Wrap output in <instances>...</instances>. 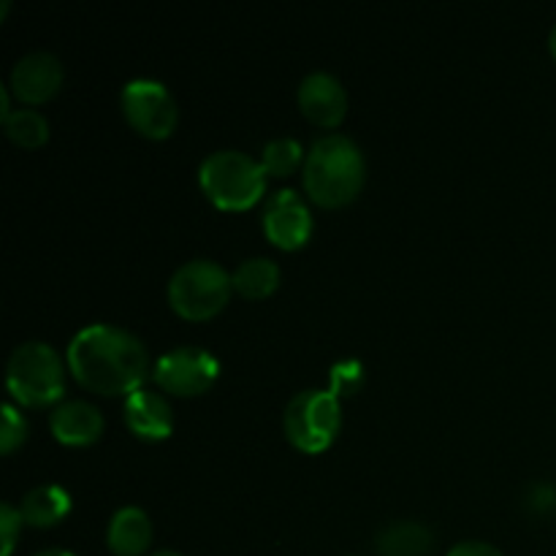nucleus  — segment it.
<instances>
[{
	"instance_id": "6ab92c4d",
	"label": "nucleus",
	"mask_w": 556,
	"mask_h": 556,
	"mask_svg": "<svg viewBox=\"0 0 556 556\" xmlns=\"http://www.w3.org/2000/svg\"><path fill=\"white\" fill-rule=\"evenodd\" d=\"M258 161L261 166H264L266 177L286 179L291 177V174H296L299 166H302L307 157H304L302 144H299L296 139H291V136H280V139L266 141Z\"/></svg>"
},
{
	"instance_id": "aec40b11",
	"label": "nucleus",
	"mask_w": 556,
	"mask_h": 556,
	"mask_svg": "<svg viewBox=\"0 0 556 556\" xmlns=\"http://www.w3.org/2000/svg\"><path fill=\"white\" fill-rule=\"evenodd\" d=\"M27 440V421L20 413V407L5 402L3 405V427H0V451L3 456H11Z\"/></svg>"
},
{
	"instance_id": "a211bd4d",
	"label": "nucleus",
	"mask_w": 556,
	"mask_h": 556,
	"mask_svg": "<svg viewBox=\"0 0 556 556\" xmlns=\"http://www.w3.org/2000/svg\"><path fill=\"white\" fill-rule=\"evenodd\" d=\"M5 136L22 150H38L49 141V119L36 109H14L3 119Z\"/></svg>"
},
{
	"instance_id": "5701e85b",
	"label": "nucleus",
	"mask_w": 556,
	"mask_h": 556,
	"mask_svg": "<svg viewBox=\"0 0 556 556\" xmlns=\"http://www.w3.org/2000/svg\"><path fill=\"white\" fill-rule=\"evenodd\" d=\"M11 114V90L9 87H0V117H9Z\"/></svg>"
},
{
	"instance_id": "a878e982",
	"label": "nucleus",
	"mask_w": 556,
	"mask_h": 556,
	"mask_svg": "<svg viewBox=\"0 0 556 556\" xmlns=\"http://www.w3.org/2000/svg\"><path fill=\"white\" fill-rule=\"evenodd\" d=\"M150 556H185V554H179V552H168V548H166V552H155V554H150Z\"/></svg>"
},
{
	"instance_id": "ddd939ff",
	"label": "nucleus",
	"mask_w": 556,
	"mask_h": 556,
	"mask_svg": "<svg viewBox=\"0 0 556 556\" xmlns=\"http://www.w3.org/2000/svg\"><path fill=\"white\" fill-rule=\"evenodd\" d=\"M125 427L130 434L147 443H161L174 432V410L163 394L152 389H141L125 400Z\"/></svg>"
},
{
	"instance_id": "f257e3e1",
	"label": "nucleus",
	"mask_w": 556,
	"mask_h": 556,
	"mask_svg": "<svg viewBox=\"0 0 556 556\" xmlns=\"http://www.w3.org/2000/svg\"><path fill=\"white\" fill-rule=\"evenodd\" d=\"M65 364L81 389L101 396L128 400L152 378L144 342L112 324H92L76 331L65 353Z\"/></svg>"
},
{
	"instance_id": "412c9836",
	"label": "nucleus",
	"mask_w": 556,
	"mask_h": 556,
	"mask_svg": "<svg viewBox=\"0 0 556 556\" xmlns=\"http://www.w3.org/2000/svg\"><path fill=\"white\" fill-rule=\"evenodd\" d=\"M22 525H25V519H22L20 508H14L11 503L0 505V538H3V548H0V556L14 554L16 538H20Z\"/></svg>"
},
{
	"instance_id": "39448f33",
	"label": "nucleus",
	"mask_w": 556,
	"mask_h": 556,
	"mask_svg": "<svg viewBox=\"0 0 556 556\" xmlns=\"http://www.w3.org/2000/svg\"><path fill=\"white\" fill-rule=\"evenodd\" d=\"M231 293V275L210 258H195L179 266L166 288L168 307L185 320H212L228 307Z\"/></svg>"
},
{
	"instance_id": "9b49d317",
	"label": "nucleus",
	"mask_w": 556,
	"mask_h": 556,
	"mask_svg": "<svg viewBox=\"0 0 556 556\" xmlns=\"http://www.w3.org/2000/svg\"><path fill=\"white\" fill-rule=\"evenodd\" d=\"M299 112L318 128H340L348 114V92L334 74L313 71L296 90Z\"/></svg>"
},
{
	"instance_id": "0eeeda50",
	"label": "nucleus",
	"mask_w": 556,
	"mask_h": 556,
	"mask_svg": "<svg viewBox=\"0 0 556 556\" xmlns=\"http://www.w3.org/2000/svg\"><path fill=\"white\" fill-rule=\"evenodd\" d=\"M123 117L139 136L163 141L177 130L179 109L168 87L157 79H130L119 92Z\"/></svg>"
},
{
	"instance_id": "423d86ee",
	"label": "nucleus",
	"mask_w": 556,
	"mask_h": 556,
	"mask_svg": "<svg viewBox=\"0 0 556 556\" xmlns=\"http://www.w3.org/2000/svg\"><path fill=\"white\" fill-rule=\"evenodd\" d=\"M342 429L340 400L334 391H299L282 413V432L288 443L307 456H318L334 445Z\"/></svg>"
},
{
	"instance_id": "20e7f679",
	"label": "nucleus",
	"mask_w": 556,
	"mask_h": 556,
	"mask_svg": "<svg viewBox=\"0 0 556 556\" xmlns=\"http://www.w3.org/2000/svg\"><path fill=\"white\" fill-rule=\"evenodd\" d=\"M5 389L20 407L60 405L65 394V362L49 342H22L5 364Z\"/></svg>"
},
{
	"instance_id": "9d476101",
	"label": "nucleus",
	"mask_w": 556,
	"mask_h": 556,
	"mask_svg": "<svg viewBox=\"0 0 556 556\" xmlns=\"http://www.w3.org/2000/svg\"><path fill=\"white\" fill-rule=\"evenodd\" d=\"M63 79L65 68L58 54L38 49V52H27L16 60L9 76V90L14 92L16 101L38 106L58 96Z\"/></svg>"
},
{
	"instance_id": "4468645a",
	"label": "nucleus",
	"mask_w": 556,
	"mask_h": 556,
	"mask_svg": "<svg viewBox=\"0 0 556 556\" xmlns=\"http://www.w3.org/2000/svg\"><path fill=\"white\" fill-rule=\"evenodd\" d=\"M106 546L114 556H144L152 546V519L139 505H125L106 527Z\"/></svg>"
},
{
	"instance_id": "1a4fd4ad",
	"label": "nucleus",
	"mask_w": 556,
	"mask_h": 556,
	"mask_svg": "<svg viewBox=\"0 0 556 556\" xmlns=\"http://www.w3.org/2000/svg\"><path fill=\"white\" fill-rule=\"evenodd\" d=\"M261 226H264V237L286 253L304 248L313 237V215H309V206L304 204L296 190L271 193L264 201Z\"/></svg>"
},
{
	"instance_id": "6e6552de",
	"label": "nucleus",
	"mask_w": 556,
	"mask_h": 556,
	"mask_svg": "<svg viewBox=\"0 0 556 556\" xmlns=\"http://www.w3.org/2000/svg\"><path fill=\"white\" fill-rule=\"evenodd\" d=\"M220 378V362L204 348H174L152 367V380L172 396H201Z\"/></svg>"
},
{
	"instance_id": "f3484780",
	"label": "nucleus",
	"mask_w": 556,
	"mask_h": 556,
	"mask_svg": "<svg viewBox=\"0 0 556 556\" xmlns=\"http://www.w3.org/2000/svg\"><path fill=\"white\" fill-rule=\"evenodd\" d=\"M432 532L418 521H396L378 535L380 556H427Z\"/></svg>"
},
{
	"instance_id": "b1692460",
	"label": "nucleus",
	"mask_w": 556,
	"mask_h": 556,
	"mask_svg": "<svg viewBox=\"0 0 556 556\" xmlns=\"http://www.w3.org/2000/svg\"><path fill=\"white\" fill-rule=\"evenodd\" d=\"M36 556H76V554L65 552V548H47V552H38Z\"/></svg>"
},
{
	"instance_id": "4be33fe9",
	"label": "nucleus",
	"mask_w": 556,
	"mask_h": 556,
	"mask_svg": "<svg viewBox=\"0 0 556 556\" xmlns=\"http://www.w3.org/2000/svg\"><path fill=\"white\" fill-rule=\"evenodd\" d=\"M448 556H505L497 546L483 541H462L451 548Z\"/></svg>"
},
{
	"instance_id": "f8f14e48",
	"label": "nucleus",
	"mask_w": 556,
	"mask_h": 556,
	"mask_svg": "<svg viewBox=\"0 0 556 556\" xmlns=\"http://www.w3.org/2000/svg\"><path fill=\"white\" fill-rule=\"evenodd\" d=\"M49 432L60 445L85 448L101 440L103 416L96 405L85 400H65L49 413Z\"/></svg>"
},
{
	"instance_id": "f03ea898",
	"label": "nucleus",
	"mask_w": 556,
	"mask_h": 556,
	"mask_svg": "<svg viewBox=\"0 0 556 556\" xmlns=\"http://www.w3.org/2000/svg\"><path fill=\"white\" fill-rule=\"evenodd\" d=\"M367 182V161L351 136L329 134L315 141L304 161V193L324 210H340L358 199Z\"/></svg>"
},
{
	"instance_id": "dca6fc26",
	"label": "nucleus",
	"mask_w": 556,
	"mask_h": 556,
	"mask_svg": "<svg viewBox=\"0 0 556 556\" xmlns=\"http://www.w3.org/2000/svg\"><path fill=\"white\" fill-rule=\"evenodd\" d=\"M231 280L239 296L248 302H261L280 288L282 271L271 258H248L231 271Z\"/></svg>"
},
{
	"instance_id": "7ed1b4c3",
	"label": "nucleus",
	"mask_w": 556,
	"mask_h": 556,
	"mask_svg": "<svg viewBox=\"0 0 556 556\" xmlns=\"http://www.w3.org/2000/svg\"><path fill=\"white\" fill-rule=\"evenodd\" d=\"M266 172L261 161L239 150H217L201 161L199 185L212 206L223 212H248L264 201Z\"/></svg>"
},
{
	"instance_id": "2eb2a0df",
	"label": "nucleus",
	"mask_w": 556,
	"mask_h": 556,
	"mask_svg": "<svg viewBox=\"0 0 556 556\" xmlns=\"http://www.w3.org/2000/svg\"><path fill=\"white\" fill-rule=\"evenodd\" d=\"M20 514L25 525L36 527V530L58 527L71 514V494L58 483H43L22 497Z\"/></svg>"
},
{
	"instance_id": "393cba45",
	"label": "nucleus",
	"mask_w": 556,
	"mask_h": 556,
	"mask_svg": "<svg viewBox=\"0 0 556 556\" xmlns=\"http://www.w3.org/2000/svg\"><path fill=\"white\" fill-rule=\"evenodd\" d=\"M548 49H552V58L556 60V25L552 27V36H548Z\"/></svg>"
}]
</instances>
